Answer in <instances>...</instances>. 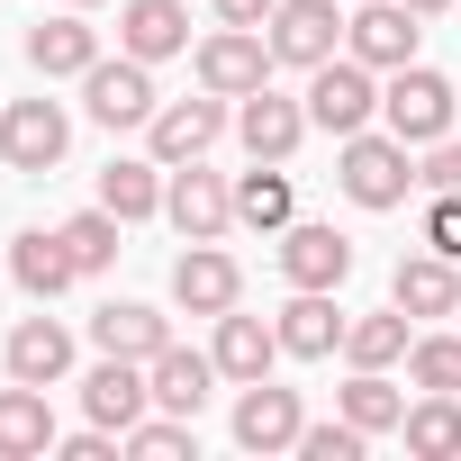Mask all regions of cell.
<instances>
[{"label": "cell", "instance_id": "cell-1", "mask_svg": "<svg viewBox=\"0 0 461 461\" xmlns=\"http://www.w3.org/2000/svg\"><path fill=\"white\" fill-rule=\"evenodd\" d=\"M335 181H344V199L353 208H407V190H416V145H398V136H344V154H335Z\"/></svg>", "mask_w": 461, "mask_h": 461}, {"label": "cell", "instance_id": "cell-2", "mask_svg": "<svg viewBox=\"0 0 461 461\" xmlns=\"http://www.w3.org/2000/svg\"><path fill=\"white\" fill-rule=\"evenodd\" d=\"M452 109H461V100H452V82H443L434 64H398V73L380 82V118H389V136L416 145V154H425L434 136H452Z\"/></svg>", "mask_w": 461, "mask_h": 461}, {"label": "cell", "instance_id": "cell-3", "mask_svg": "<svg viewBox=\"0 0 461 461\" xmlns=\"http://www.w3.org/2000/svg\"><path fill=\"white\" fill-rule=\"evenodd\" d=\"M308 118L344 145V136H362L371 118H380V73L362 64V55H326L317 73H308Z\"/></svg>", "mask_w": 461, "mask_h": 461}, {"label": "cell", "instance_id": "cell-4", "mask_svg": "<svg viewBox=\"0 0 461 461\" xmlns=\"http://www.w3.org/2000/svg\"><path fill=\"white\" fill-rule=\"evenodd\" d=\"M64 145H73L64 100H10V109H0V163H10V172L46 181V172L64 163Z\"/></svg>", "mask_w": 461, "mask_h": 461}, {"label": "cell", "instance_id": "cell-5", "mask_svg": "<svg viewBox=\"0 0 461 461\" xmlns=\"http://www.w3.org/2000/svg\"><path fill=\"white\" fill-rule=\"evenodd\" d=\"M163 217L181 226V245H217L226 226H236V190L208 172V154H199V163H172V181H163Z\"/></svg>", "mask_w": 461, "mask_h": 461}, {"label": "cell", "instance_id": "cell-6", "mask_svg": "<svg viewBox=\"0 0 461 461\" xmlns=\"http://www.w3.org/2000/svg\"><path fill=\"white\" fill-rule=\"evenodd\" d=\"M190 73H199V91H217V100H245V91L272 82V37H263V28H217V37H199Z\"/></svg>", "mask_w": 461, "mask_h": 461}, {"label": "cell", "instance_id": "cell-7", "mask_svg": "<svg viewBox=\"0 0 461 461\" xmlns=\"http://www.w3.org/2000/svg\"><path fill=\"white\" fill-rule=\"evenodd\" d=\"M82 109H91L109 136H118V127H145V118L163 109V91H154V64H136V55H118V64H109V55H100V64L82 73Z\"/></svg>", "mask_w": 461, "mask_h": 461}, {"label": "cell", "instance_id": "cell-8", "mask_svg": "<svg viewBox=\"0 0 461 461\" xmlns=\"http://www.w3.org/2000/svg\"><path fill=\"white\" fill-rule=\"evenodd\" d=\"M416 37H425V19L407 0H353V19H344V55H362L371 73L416 64Z\"/></svg>", "mask_w": 461, "mask_h": 461}, {"label": "cell", "instance_id": "cell-9", "mask_svg": "<svg viewBox=\"0 0 461 461\" xmlns=\"http://www.w3.org/2000/svg\"><path fill=\"white\" fill-rule=\"evenodd\" d=\"M226 127H236V118H226V100H217V91H199V100H163V109L145 118V145H154V163L172 172V163H199Z\"/></svg>", "mask_w": 461, "mask_h": 461}, {"label": "cell", "instance_id": "cell-10", "mask_svg": "<svg viewBox=\"0 0 461 461\" xmlns=\"http://www.w3.org/2000/svg\"><path fill=\"white\" fill-rule=\"evenodd\" d=\"M308 127H317V118H308V100H290V91H272V82L236 100V136H245V154H254V163H290Z\"/></svg>", "mask_w": 461, "mask_h": 461}, {"label": "cell", "instance_id": "cell-11", "mask_svg": "<svg viewBox=\"0 0 461 461\" xmlns=\"http://www.w3.org/2000/svg\"><path fill=\"white\" fill-rule=\"evenodd\" d=\"M344 272H353V236L344 226H308V217L281 226V281L290 290H344Z\"/></svg>", "mask_w": 461, "mask_h": 461}, {"label": "cell", "instance_id": "cell-12", "mask_svg": "<svg viewBox=\"0 0 461 461\" xmlns=\"http://www.w3.org/2000/svg\"><path fill=\"white\" fill-rule=\"evenodd\" d=\"M263 37H272V64H299V73H317V64L344 46V10H335V0H281Z\"/></svg>", "mask_w": 461, "mask_h": 461}, {"label": "cell", "instance_id": "cell-13", "mask_svg": "<svg viewBox=\"0 0 461 461\" xmlns=\"http://www.w3.org/2000/svg\"><path fill=\"white\" fill-rule=\"evenodd\" d=\"M299 434H308L299 389H272V380H245L236 389V443L245 452H299Z\"/></svg>", "mask_w": 461, "mask_h": 461}, {"label": "cell", "instance_id": "cell-14", "mask_svg": "<svg viewBox=\"0 0 461 461\" xmlns=\"http://www.w3.org/2000/svg\"><path fill=\"white\" fill-rule=\"evenodd\" d=\"M91 64H100V28H91L82 10H55V19L28 28V73H37V82H82Z\"/></svg>", "mask_w": 461, "mask_h": 461}, {"label": "cell", "instance_id": "cell-15", "mask_svg": "<svg viewBox=\"0 0 461 461\" xmlns=\"http://www.w3.org/2000/svg\"><path fill=\"white\" fill-rule=\"evenodd\" d=\"M172 308H190V317H226V308H245V272H236V254L190 245V254L172 263Z\"/></svg>", "mask_w": 461, "mask_h": 461}, {"label": "cell", "instance_id": "cell-16", "mask_svg": "<svg viewBox=\"0 0 461 461\" xmlns=\"http://www.w3.org/2000/svg\"><path fill=\"white\" fill-rule=\"evenodd\" d=\"M145 407H154V389H145V362H127V353H100V371L82 380V416H91V425H109V434H127Z\"/></svg>", "mask_w": 461, "mask_h": 461}, {"label": "cell", "instance_id": "cell-17", "mask_svg": "<svg viewBox=\"0 0 461 461\" xmlns=\"http://www.w3.org/2000/svg\"><path fill=\"white\" fill-rule=\"evenodd\" d=\"M208 353H217V380H236V389H245V380H272V362H281V326H272V317H245V308H226Z\"/></svg>", "mask_w": 461, "mask_h": 461}, {"label": "cell", "instance_id": "cell-18", "mask_svg": "<svg viewBox=\"0 0 461 461\" xmlns=\"http://www.w3.org/2000/svg\"><path fill=\"white\" fill-rule=\"evenodd\" d=\"M272 326H281V353H290V362L344 353V308H335V290H290V308H281Z\"/></svg>", "mask_w": 461, "mask_h": 461}, {"label": "cell", "instance_id": "cell-19", "mask_svg": "<svg viewBox=\"0 0 461 461\" xmlns=\"http://www.w3.org/2000/svg\"><path fill=\"white\" fill-rule=\"evenodd\" d=\"M118 55H136V64L190 55V10H181V0H127V10H118Z\"/></svg>", "mask_w": 461, "mask_h": 461}, {"label": "cell", "instance_id": "cell-20", "mask_svg": "<svg viewBox=\"0 0 461 461\" xmlns=\"http://www.w3.org/2000/svg\"><path fill=\"white\" fill-rule=\"evenodd\" d=\"M10 281H19L28 299H64V290L82 281V263H73V245H64V226H28V236L10 245Z\"/></svg>", "mask_w": 461, "mask_h": 461}, {"label": "cell", "instance_id": "cell-21", "mask_svg": "<svg viewBox=\"0 0 461 461\" xmlns=\"http://www.w3.org/2000/svg\"><path fill=\"white\" fill-rule=\"evenodd\" d=\"M0 362H10V380L55 389V380L73 371V326H55V317H19V326H10V344H0Z\"/></svg>", "mask_w": 461, "mask_h": 461}, {"label": "cell", "instance_id": "cell-22", "mask_svg": "<svg viewBox=\"0 0 461 461\" xmlns=\"http://www.w3.org/2000/svg\"><path fill=\"white\" fill-rule=\"evenodd\" d=\"M389 299H398L407 317H461V263H443V254L425 245V254H407V263L389 272Z\"/></svg>", "mask_w": 461, "mask_h": 461}, {"label": "cell", "instance_id": "cell-23", "mask_svg": "<svg viewBox=\"0 0 461 461\" xmlns=\"http://www.w3.org/2000/svg\"><path fill=\"white\" fill-rule=\"evenodd\" d=\"M91 344H100V353H127V362H154V353L172 344V317L145 308V299H109V308L91 317Z\"/></svg>", "mask_w": 461, "mask_h": 461}, {"label": "cell", "instance_id": "cell-24", "mask_svg": "<svg viewBox=\"0 0 461 461\" xmlns=\"http://www.w3.org/2000/svg\"><path fill=\"white\" fill-rule=\"evenodd\" d=\"M407 344H416V317L398 299L371 308V317H344V362L353 371H389V362H407Z\"/></svg>", "mask_w": 461, "mask_h": 461}, {"label": "cell", "instance_id": "cell-25", "mask_svg": "<svg viewBox=\"0 0 461 461\" xmlns=\"http://www.w3.org/2000/svg\"><path fill=\"white\" fill-rule=\"evenodd\" d=\"M208 380H217V353L163 344V353L145 362V389H154V407H172V416H199V407H208Z\"/></svg>", "mask_w": 461, "mask_h": 461}, {"label": "cell", "instance_id": "cell-26", "mask_svg": "<svg viewBox=\"0 0 461 461\" xmlns=\"http://www.w3.org/2000/svg\"><path fill=\"white\" fill-rule=\"evenodd\" d=\"M407 452L416 461H461V389H425L407 416H398Z\"/></svg>", "mask_w": 461, "mask_h": 461}, {"label": "cell", "instance_id": "cell-27", "mask_svg": "<svg viewBox=\"0 0 461 461\" xmlns=\"http://www.w3.org/2000/svg\"><path fill=\"white\" fill-rule=\"evenodd\" d=\"M55 452V416H46V389L19 380V389H0V461H37Z\"/></svg>", "mask_w": 461, "mask_h": 461}, {"label": "cell", "instance_id": "cell-28", "mask_svg": "<svg viewBox=\"0 0 461 461\" xmlns=\"http://www.w3.org/2000/svg\"><path fill=\"white\" fill-rule=\"evenodd\" d=\"M290 217H299V190H290V172H281V163H254V172L236 181V226H254V236H281Z\"/></svg>", "mask_w": 461, "mask_h": 461}, {"label": "cell", "instance_id": "cell-29", "mask_svg": "<svg viewBox=\"0 0 461 461\" xmlns=\"http://www.w3.org/2000/svg\"><path fill=\"white\" fill-rule=\"evenodd\" d=\"M100 208H118L127 226H136V217H163V163H154V154H118V163L100 172Z\"/></svg>", "mask_w": 461, "mask_h": 461}, {"label": "cell", "instance_id": "cell-30", "mask_svg": "<svg viewBox=\"0 0 461 461\" xmlns=\"http://www.w3.org/2000/svg\"><path fill=\"white\" fill-rule=\"evenodd\" d=\"M335 416H344V425H362V434H398V416H407V389H398L389 371H353V380L335 389Z\"/></svg>", "mask_w": 461, "mask_h": 461}, {"label": "cell", "instance_id": "cell-31", "mask_svg": "<svg viewBox=\"0 0 461 461\" xmlns=\"http://www.w3.org/2000/svg\"><path fill=\"white\" fill-rule=\"evenodd\" d=\"M118 226H127L118 208H82V217H64V245H73V263H82V281L118 263Z\"/></svg>", "mask_w": 461, "mask_h": 461}, {"label": "cell", "instance_id": "cell-32", "mask_svg": "<svg viewBox=\"0 0 461 461\" xmlns=\"http://www.w3.org/2000/svg\"><path fill=\"white\" fill-rule=\"evenodd\" d=\"M190 425H199V416H172V407H163V416H136V425H127V452H136V461H181V452H199Z\"/></svg>", "mask_w": 461, "mask_h": 461}, {"label": "cell", "instance_id": "cell-33", "mask_svg": "<svg viewBox=\"0 0 461 461\" xmlns=\"http://www.w3.org/2000/svg\"><path fill=\"white\" fill-rule=\"evenodd\" d=\"M407 380L416 389H461V335H416L407 344Z\"/></svg>", "mask_w": 461, "mask_h": 461}, {"label": "cell", "instance_id": "cell-34", "mask_svg": "<svg viewBox=\"0 0 461 461\" xmlns=\"http://www.w3.org/2000/svg\"><path fill=\"white\" fill-rule=\"evenodd\" d=\"M362 443H371V434L335 416V425H308V434H299V461H362Z\"/></svg>", "mask_w": 461, "mask_h": 461}, {"label": "cell", "instance_id": "cell-35", "mask_svg": "<svg viewBox=\"0 0 461 461\" xmlns=\"http://www.w3.org/2000/svg\"><path fill=\"white\" fill-rule=\"evenodd\" d=\"M425 245H434L443 263H461V190H434V208H425Z\"/></svg>", "mask_w": 461, "mask_h": 461}, {"label": "cell", "instance_id": "cell-36", "mask_svg": "<svg viewBox=\"0 0 461 461\" xmlns=\"http://www.w3.org/2000/svg\"><path fill=\"white\" fill-rule=\"evenodd\" d=\"M416 181H425V190H461V136H434L425 163H416Z\"/></svg>", "mask_w": 461, "mask_h": 461}, {"label": "cell", "instance_id": "cell-37", "mask_svg": "<svg viewBox=\"0 0 461 461\" xmlns=\"http://www.w3.org/2000/svg\"><path fill=\"white\" fill-rule=\"evenodd\" d=\"M208 10H217V28H272L281 0H208Z\"/></svg>", "mask_w": 461, "mask_h": 461}, {"label": "cell", "instance_id": "cell-38", "mask_svg": "<svg viewBox=\"0 0 461 461\" xmlns=\"http://www.w3.org/2000/svg\"><path fill=\"white\" fill-rule=\"evenodd\" d=\"M407 10H416V19H443V10H452V0H407Z\"/></svg>", "mask_w": 461, "mask_h": 461}, {"label": "cell", "instance_id": "cell-39", "mask_svg": "<svg viewBox=\"0 0 461 461\" xmlns=\"http://www.w3.org/2000/svg\"><path fill=\"white\" fill-rule=\"evenodd\" d=\"M64 10H91V0H64Z\"/></svg>", "mask_w": 461, "mask_h": 461}]
</instances>
